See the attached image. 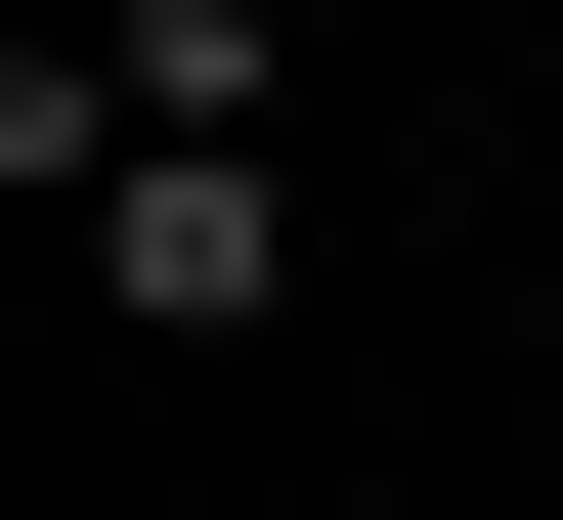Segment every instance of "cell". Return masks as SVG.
I'll return each mask as SVG.
<instances>
[{
  "instance_id": "6da1fadb",
  "label": "cell",
  "mask_w": 563,
  "mask_h": 520,
  "mask_svg": "<svg viewBox=\"0 0 563 520\" xmlns=\"http://www.w3.org/2000/svg\"><path fill=\"white\" fill-rule=\"evenodd\" d=\"M87 303H131V347H261V303H303V174L261 131H131V174H87Z\"/></svg>"
}]
</instances>
